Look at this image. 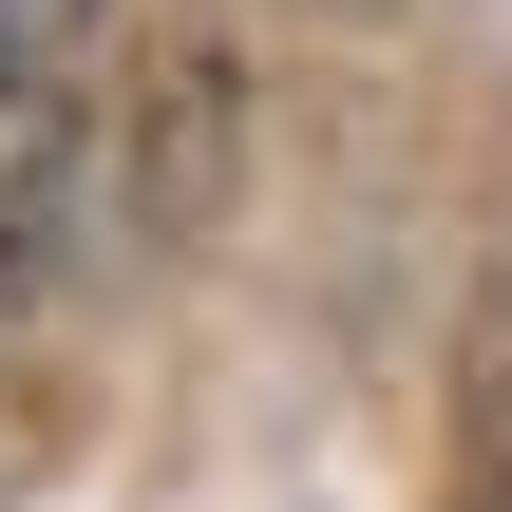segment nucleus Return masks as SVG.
Returning a JSON list of instances; mask_svg holds the SVG:
<instances>
[{
  "mask_svg": "<svg viewBox=\"0 0 512 512\" xmlns=\"http://www.w3.org/2000/svg\"><path fill=\"white\" fill-rule=\"evenodd\" d=\"M76 266H95V133L38 76H0V304H38Z\"/></svg>",
  "mask_w": 512,
  "mask_h": 512,
  "instance_id": "1",
  "label": "nucleus"
},
{
  "mask_svg": "<svg viewBox=\"0 0 512 512\" xmlns=\"http://www.w3.org/2000/svg\"><path fill=\"white\" fill-rule=\"evenodd\" d=\"M76 38H95V0H0V76H57Z\"/></svg>",
  "mask_w": 512,
  "mask_h": 512,
  "instance_id": "2",
  "label": "nucleus"
}]
</instances>
